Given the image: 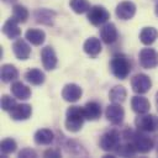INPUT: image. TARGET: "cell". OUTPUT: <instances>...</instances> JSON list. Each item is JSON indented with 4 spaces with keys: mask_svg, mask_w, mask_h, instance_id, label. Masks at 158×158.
Segmentation results:
<instances>
[{
    "mask_svg": "<svg viewBox=\"0 0 158 158\" xmlns=\"http://www.w3.org/2000/svg\"><path fill=\"white\" fill-rule=\"evenodd\" d=\"M83 48H84V52L86 54H89L90 57H96L101 52V49H102L101 43H100V40L96 38V37H89L84 42Z\"/></svg>",
    "mask_w": 158,
    "mask_h": 158,
    "instance_id": "cell-21",
    "label": "cell"
},
{
    "mask_svg": "<svg viewBox=\"0 0 158 158\" xmlns=\"http://www.w3.org/2000/svg\"><path fill=\"white\" fill-rule=\"evenodd\" d=\"M28 15H30V12H28V10L23 6V5H14V7H12V19H15L19 23H25L26 21H27V19H28Z\"/></svg>",
    "mask_w": 158,
    "mask_h": 158,
    "instance_id": "cell-28",
    "label": "cell"
},
{
    "mask_svg": "<svg viewBox=\"0 0 158 158\" xmlns=\"http://www.w3.org/2000/svg\"><path fill=\"white\" fill-rule=\"evenodd\" d=\"M81 94H83L81 88L78 84H74V83L65 84L64 88H63V90H62V98L65 101H68V102H75V101H78L81 98Z\"/></svg>",
    "mask_w": 158,
    "mask_h": 158,
    "instance_id": "cell-11",
    "label": "cell"
},
{
    "mask_svg": "<svg viewBox=\"0 0 158 158\" xmlns=\"http://www.w3.org/2000/svg\"><path fill=\"white\" fill-rule=\"evenodd\" d=\"M32 115V107L28 104H19L10 111V117L15 121H25Z\"/></svg>",
    "mask_w": 158,
    "mask_h": 158,
    "instance_id": "cell-15",
    "label": "cell"
},
{
    "mask_svg": "<svg viewBox=\"0 0 158 158\" xmlns=\"http://www.w3.org/2000/svg\"><path fill=\"white\" fill-rule=\"evenodd\" d=\"M16 105L17 104H16V100L14 98H11L9 95H2L1 96V109L4 111H9L10 112Z\"/></svg>",
    "mask_w": 158,
    "mask_h": 158,
    "instance_id": "cell-32",
    "label": "cell"
},
{
    "mask_svg": "<svg viewBox=\"0 0 158 158\" xmlns=\"http://www.w3.org/2000/svg\"><path fill=\"white\" fill-rule=\"evenodd\" d=\"M100 38L106 44H111L117 40V28L112 22H106L100 28Z\"/></svg>",
    "mask_w": 158,
    "mask_h": 158,
    "instance_id": "cell-13",
    "label": "cell"
},
{
    "mask_svg": "<svg viewBox=\"0 0 158 158\" xmlns=\"http://www.w3.org/2000/svg\"><path fill=\"white\" fill-rule=\"evenodd\" d=\"M157 37H158V31L154 27H143L139 32V40L146 46L154 43Z\"/></svg>",
    "mask_w": 158,
    "mask_h": 158,
    "instance_id": "cell-26",
    "label": "cell"
},
{
    "mask_svg": "<svg viewBox=\"0 0 158 158\" xmlns=\"http://www.w3.org/2000/svg\"><path fill=\"white\" fill-rule=\"evenodd\" d=\"M156 102H157V109H158V91L156 94Z\"/></svg>",
    "mask_w": 158,
    "mask_h": 158,
    "instance_id": "cell-38",
    "label": "cell"
},
{
    "mask_svg": "<svg viewBox=\"0 0 158 158\" xmlns=\"http://www.w3.org/2000/svg\"><path fill=\"white\" fill-rule=\"evenodd\" d=\"M139 65L144 69H153L158 65V52L153 48H143L138 53Z\"/></svg>",
    "mask_w": 158,
    "mask_h": 158,
    "instance_id": "cell-7",
    "label": "cell"
},
{
    "mask_svg": "<svg viewBox=\"0 0 158 158\" xmlns=\"http://www.w3.org/2000/svg\"><path fill=\"white\" fill-rule=\"evenodd\" d=\"M105 116L112 125H121L125 118V110L120 104L112 102L106 107Z\"/></svg>",
    "mask_w": 158,
    "mask_h": 158,
    "instance_id": "cell-9",
    "label": "cell"
},
{
    "mask_svg": "<svg viewBox=\"0 0 158 158\" xmlns=\"http://www.w3.org/2000/svg\"><path fill=\"white\" fill-rule=\"evenodd\" d=\"M116 152L120 154V156H122V157H132V156H135L136 153H137V149L135 148V146L131 143V142H128L127 141V143H125V144H120L118 146V148L116 149Z\"/></svg>",
    "mask_w": 158,
    "mask_h": 158,
    "instance_id": "cell-31",
    "label": "cell"
},
{
    "mask_svg": "<svg viewBox=\"0 0 158 158\" xmlns=\"http://www.w3.org/2000/svg\"><path fill=\"white\" fill-rule=\"evenodd\" d=\"M2 33H4L7 38H10V40H16V38H19V37L21 36V30L19 28V22H17L15 19L10 17V19L4 23V26H2Z\"/></svg>",
    "mask_w": 158,
    "mask_h": 158,
    "instance_id": "cell-17",
    "label": "cell"
},
{
    "mask_svg": "<svg viewBox=\"0 0 158 158\" xmlns=\"http://www.w3.org/2000/svg\"><path fill=\"white\" fill-rule=\"evenodd\" d=\"M84 115L89 121H96L101 116V106L96 101H88L84 105Z\"/></svg>",
    "mask_w": 158,
    "mask_h": 158,
    "instance_id": "cell-19",
    "label": "cell"
},
{
    "mask_svg": "<svg viewBox=\"0 0 158 158\" xmlns=\"http://www.w3.org/2000/svg\"><path fill=\"white\" fill-rule=\"evenodd\" d=\"M0 149H1V156L5 157L10 153H14L16 152L17 149V143L14 138H5L1 141V144H0Z\"/></svg>",
    "mask_w": 158,
    "mask_h": 158,
    "instance_id": "cell-29",
    "label": "cell"
},
{
    "mask_svg": "<svg viewBox=\"0 0 158 158\" xmlns=\"http://www.w3.org/2000/svg\"><path fill=\"white\" fill-rule=\"evenodd\" d=\"M131 107H132V110L136 114L141 115V114H147L149 111L151 104H149V101H148L147 98L136 95V96H133L131 99Z\"/></svg>",
    "mask_w": 158,
    "mask_h": 158,
    "instance_id": "cell-18",
    "label": "cell"
},
{
    "mask_svg": "<svg viewBox=\"0 0 158 158\" xmlns=\"http://www.w3.org/2000/svg\"><path fill=\"white\" fill-rule=\"evenodd\" d=\"M4 2H6V4H15L16 2V0H2Z\"/></svg>",
    "mask_w": 158,
    "mask_h": 158,
    "instance_id": "cell-36",
    "label": "cell"
},
{
    "mask_svg": "<svg viewBox=\"0 0 158 158\" xmlns=\"http://www.w3.org/2000/svg\"><path fill=\"white\" fill-rule=\"evenodd\" d=\"M131 88L137 94H146L152 88V80L148 75L143 73L136 74L131 79Z\"/></svg>",
    "mask_w": 158,
    "mask_h": 158,
    "instance_id": "cell-8",
    "label": "cell"
},
{
    "mask_svg": "<svg viewBox=\"0 0 158 158\" xmlns=\"http://www.w3.org/2000/svg\"><path fill=\"white\" fill-rule=\"evenodd\" d=\"M25 79H26L30 84H32V85H41V84L44 83L46 75H44V73H43L41 69L32 68V69H30V70L26 72Z\"/></svg>",
    "mask_w": 158,
    "mask_h": 158,
    "instance_id": "cell-24",
    "label": "cell"
},
{
    "mask_svg": "<svg viewBox=\"0 0 158 158\" xmlns=\"http://www.w3.org/2000/svg\"><path fill=\"white\" fill-rule=\"evenodd\" d=\"M153 141H154V147H156V149H157V153H158V135H156V136H154Z\"/></svg>",
    "mask_w": 158,
    "mask_h": 158,
    "instance_id": "cell-35",
    "label": "cell"
},
{
    "mask_svg": "<svg viewBox=\"0 0 158 158\" xmlns=\"http://www.w3.org/2000/svg\"><path fill=\"white\" fill-rule=\"evenodd\" d=\"M56 15L57 14L53 10H49V9H37L33 12V17H35L36 22L42 23V25H47V26L53 25Z\"/></svg>",
    "mask_w": 158,
    "mask_h": 158,
    "instance_id": "cell-16",
    "label": "cell"
},
{
    "mask_svg": "<svg viewBox=\"0 0 158 158\" xmlns=\"http://www.w3.org/2000/svg\"><path fill=\"white\" fill-rule=\"evenodd\" d=\"M53 138H54V133L48 130V128H41V130H37L35 136H33V139L37 144L40 146H47V144H51L53 142Z\"/></svg>",
    "mask_w": 158,
    "mask_h": 158,
    "instance_id": "cell-23",
    "label": "cell"
},
{
    "mask_svg": "<svg viewBox=\"0 0 158 158\" xmlns=\"http://www.w3.org/2000/svg\"><path fill=\"white\" fill-rule=\"evenodd\" d=\"M88 21L94 25V26H100V25H104L107 22V20L110 19V12L104 7V6H100V5H95V6H91L88 11Z\"/></svg>",
    "mask_w": 158,
    "mask_h": 158,
    "instance_id": "cell-6",
    "label": "cell"
},
{
    "mask_svg": "<svg viewBox=\"0 0 158 158\" xmlns=\"http://www.w3.org/2000/svg\"><path fill=\"white\" fill-rule=\"evenodd\" d=\"M154 12H156V15H157V17H158V2L156 4V9H154Z\"/></svg>",
    "mask_w": 158,
    "mask_h": 158,
    "instance_id": "cell-37",
    "label": "cell"
},
{
    "mask_svg": "<svg viewBox=\"0 0 158 158\" xmlns=\"http://www.w3.org/2000/svg\"><path fill=\"white\" fill-rule=\"evenodd\" d=\"M110 68L112 74L117 78V79H126L132 69L131 62L128 60V58L122 54V53H116L110 62Z\"/></svg>",
    "mask_w": 158,
    "mask_h": 158,
    "instance_id": "cell-3",
    "label": "cell"
},
{
    "mask_svg": "<svg viewBox=\"0 0 158 158\" xmlns=\"http://www.w3.org/2000/svg\"><path fill=\"white\" fill-rule=\"evenodd\" d=\"M41 59H42V64L43 68L46 70H53L57 67V54L54 52V49L51 46H46L42 48L41 51Z\"/></svg>",
    "mask_w": 158,
    "mask_h": 158,
    "instance_id": "cell-10",
    "label": "cell"
},
{
    "mask_svg": "<svg viewBox=\"0 0 158 158\" xmlns=\"http://www.w3.org/2000/svg\"><path fill=\"white\" fill-rule=\"evenodd\" d=\"M120 141H121V135L118 131L116 130H111L105 132L99 141V146L102 151L105 152H110V151H116L120 146Z\"/></svg>",
    "mask_w": 158,
    "mask_h": 158,
    "instance_id": "cell-5",
    "label": "cell"
},
{
    "mask_svg": "<svg viewBox=\"0 0 158 158\" xmlns=\"http://www.w3.org/2000/svg\"><path fill=\"white\" fill-rule=\"evenodd\" d=\"M44 157H54V158H58L60 157V151L59 149H47L44 153H43Z\"/></svg>",
    "mask_w": 158,
    "mask_h": 158,
    "instance_id": "cell-34",
    "label": "cell"
},
{
    "mask_svg": "<svg viewBox=\"0 0 158 158\" xmlns=\"http://www.w3.org/2000/svg\"><path fill=\"white\" fill-rule=\"evenodd\" d=\"M14 54L20 60H26L31 54V47L23 38H17L12 44Z\"/></svg>",
    "mask_w": 158,
    "mask_h": 158,
    "instance_id": "cell-14",
    "label": "cell"
},
{
    "mask_svg": "<svg viewBox=\"0 0 158 158\" xmlns=\"http://www.w3.org/2000/svg\"><path fill=\"white\" fill-rule=\"evenodd\" d=\"M136 14V5L132 1H122L116 6V16L120 20H131Z\"/></svg>",
    "mask_w": 158,
    "mask_h": 158,
    "instance_id": "cell-12",
    "label": "cell"
},
{
    "mask_svg": "<svg viewBox=\"0 0 158 158\" xmlns=\"http://www.w3.org/2000/svg\"><path fill=\"white\" fill-rule=\"evenodd\" d=\"M85 115H84V109L80 106H70L65 111V128L70 132H78L81 130L83 123L85 121Z\"/></svg>",
    "mask_w": 158,
    "mask_h": 158,
    "instance_id": "cell-2",
    "label": "cell"
},
{
    "mask_svg": "<svg viewBox=\"0 0 158 158\" xmlns=\"http://www.w3.org/2000/svg\"><path fill=\"white\" fill-rule=\"evenodd\" d=\"M19 78V70L12 64L1 65V80L4 83H11Z\"/></svg>",
    "mask_w": 158,
    "mask_h": 158,
    "instance_id": "cell-25",
    "label": "cell"
},
{
    "mask_svg": "<svg viewBox=\"0 0 158 158\" xmlns=\"http://www.w3.org/2000/svg\"><path fill=\"white\" fill-rule=\"evenodd\" d=\"M69 6L75 14H84L90 9V4L88 0H70Z\"/></svg>",
    "mask_w": 158,
    "mask_h": 158,
    "instance_id": "cell-30",
    "label": "cell"
},
{
    "mask_svg": "<svg viewBox=\"0 0 158 158\" xmlns=\"http://www.w3.org/2000/svg\"><path fill=\"white\" fill-rule=\"evenodd\" d=\"M123 137L131 142L135 148L137 149V152L139 153H148L149 151H152V148L154 147V141L153 138H149L148 136H146L142 131L138 130V132H133V131H125L123 133Z\"/></svg>",
    "mask_w": 158,
    "mask_h": 158,
    "instance_id": "cell-1",
    "label": "cell"
},
{
    "mask_svg": "<svg viewBox=\"0 0 158 158\" xmlns=\"http://www.w3.org/2000/svg\"><path fill=\"white\" fill-rule=\"evenodd\" d=\"M137 130L142 132H156L158 131V116L151 114H141L135 118Z\"/></svg>",
    "mask_w": 158,
    "mask_h": 158,
    "instance_id": "cell-4",
    "label": "cell"
},
{
    "mask_svg": "<svg viewBox=\"0 0 158 158\" xmlns=\"http://www.w3.org/2000/svg\"><path fill=\"white\" fill-rule=\"evenodd\" d=\"M11 93L16 99L27 100L31 98V89L21 81H14L11 84Z\"/></svg>",
    "mask_w": 158,
    "mask_h": 158,
    "instance_id": "cell-20",
    "label": "cell"
},
{
    "mask_svg": "<svg viewBox=\"0 0 158 158\" xmlns=\"http://www.w3.org/2000/svg\"><path fill=\"white\" fill-rule=\"evenodd\" d=\"M26 40L33 46H41L46 40V33L38 28H28L25 33Z\"/></svg>",
    "mask_w": 158,
    "mask_h": 158,
    "instance_id": "cell-22",
    "label": "cell"
},
{
    "mask_svg": "<svg viewBox=\"0 0 158 158\" xmlns=\"http://www.w3.org/2000/svg\"><path fill=\"white\" fill-rule=\"evenodd\" d=\"M19 157H21V158H30V157H37V153H36V151H33V149H31V148H23V149H21L20 152H19Z\"/></svg>",
    "mask_w": 158,
    "mask_h": 158,
    "instance_id": "cell-33",
    "label": "cell"
},
{
    "mask_svg": "<svg viewBox=\"0 0 158 158\" xmlns=\"http://www.w3.org/2000/svg\"><path fill=\"white\" fill-rule=\"evenodd\" d=\"M126 96H127V91L122 85H115L110 90V94H109L110 100L112 102H117V104L123 102L126 100Z\"/></svg>",
    "mask_w": 158,
    "mask_h": 158,
    "instance_id": "cell-27",
    "label": "cell"
}]
</instances>
